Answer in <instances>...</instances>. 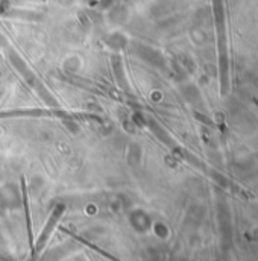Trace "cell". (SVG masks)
I'll use <instances>...</instances> for the list:
<instances>
[{"instance_id":"6da1fadb","label":"cell","mask_w":258,"mask_h":261,"mask_svg":"<svg viewBox=\"0 0 258 261\" xmlns=\"http://www.w3.org/2000/svg\"><path fill=\"white\" fill-rule=\"evenodd\" d=\"M216 2V14H217V31H219V50H220V82H222V94L228 90V55H226V40L222 18V5L220 0Z\"/></svg>"}]
</instances>
